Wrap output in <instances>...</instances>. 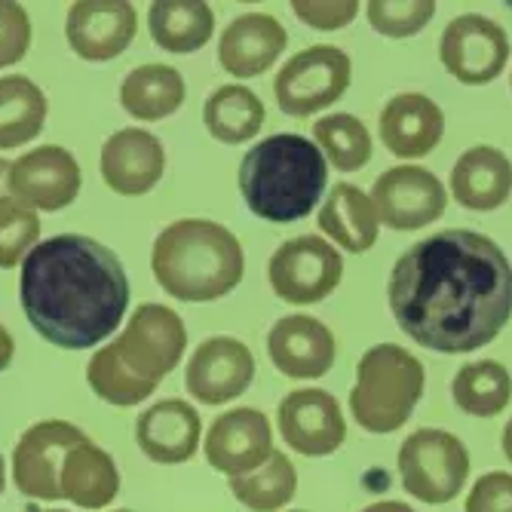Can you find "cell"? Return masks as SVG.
Returning a JSON list of instances; mask_svg holds the SVG:
<instances>
[{"label": "cell", "mask_w": 512, "mask_h": 512, "mask_svg": "<svg viewBox=\"0 0 512 512\" xmlns=\"http://www.w3.org/2000/svg\"><path fill=\"white\" fill-rule=\"evenodd\" d=\"M148 28L166 53H197L215 31V13L203 0H160L148 7Z\"/></svg>", "instance_id": "484cf974"}, {"label": "cell", "mask_w": 512, "mask_h": 512, "mask_svg": "<svg viewBox=\"0 0 512 512\" xmlns=\"http://www.w3.org/2000/svg\"><path fill=\"white\" fill-rule=\"evenodd\" d=\"M276 424L286 445L304 457H325L347 439L341 402L325 390H292L276 408Z\"/></svg>", "instance_id": "5bb4252c"}, {"label": "cell", "mask_w": 512, "mask_h": 512, "mask_svg": "<svg viewBox=\"0 0 512 512\" xmlns=\"http://www.w3.org/2000/svg\"><path fill=\"white\" fill-rule=\"evenodd\" d=\"M399 479L417 500L451 503L470 479V451L448 430H414L399 448Z\"/></svg>", "instance_id": "52a82bcc"}, {"label": "cell", "mask_w": 512, "mask_h": 512, "mask_svg": "<svg viewBox=\"0 0 512 512\" xmlns=\"http://www.w3.org/2000/svg\"><path fill=\"white\" fill-rule=\"evenodd\" d=\"M203 448L212 470L224 473L227 479L246 476L273 454L270 421L258 408H234L218 414Z\"/></svg>", "instance_id": "e0dca14e"}, {"label": "cell", "mask_w": 512, "mask_h": 512, "mask_svg": "<svg viewBox=\"0 0 512 512\" xmlns=\"http://www.w3.org/2000/svg\"><path fill=\"white\" fill-rule=\"evenodd\" d=\"M19 298L43 341L86 350L117 332L129 307V276L108 246L59 234L37 243L22 261Z\"/></svg>", "instance_id": "7a4b0ae2"}, {"label": "cell", "mask_w": 512, "mask_h": 512, "mask_svg": "<svg viewBox=\"0 0 512 512\" xmlns=\"http://www.w3.org/2000/svg\"><path fill=\"white\" fill-rule=\"evenodd\" d=\"M166 151L148 129H120L102 145V178L120 197H142L163 178Z\"/></svg>", "instance_id": "d6986e66"}, {"label": "cell", "mask_w": 512, "mask_h": 512, "mask_svg": "<svg viewBox=\"0 0 512 512\" xmlns=\"http://www.w3.org/2000/svg\"><path fill=\"white\" fill-rule=\"evenodd\" d=\"M378 221L390 230H421L445 215L448 194L442 181L424 166H393L371 188Z\"/></svg>", "instance_id": "8fae6325"}, {"label": "cell", "mask_w": 512, "mask_h": 512, "mask_svg": "<svg viewBox=\"0 0 512 512\" xmlns=\"http://www.w3.org/2000/svg\"><path fill=\"white\" fill-rule=\"evenodd\" d=\"M439 59L445 71L463 86H485L497 80L509 62V37L503 25L488 16H457L442 31Z\"/></svg>", "instance_id": "30bf717a"}, {"label": "cell", "mask_w": 512, "mask_h": 512, "mask_svg": "<svg viewBox=\"0 0 512 512\" xmlns=\"http://www.w3.org/2000/svg\"><path fill=\"white\" fill-rule=\"evenodd\" d=\"M117 512H132V509H117Z\"/></svg>", "instance_id": "f6af8a7d"}, {"label": "cell", "mask_w": 512, "mask_h": 512, "mask_svg": "<svg viewBox=\"0 0 512 512\" xmlns=\"http://www.w3.org/2000/svg\"><path fill=\"white\" fill-rule=\"evenodd\" d=\"M40 221L16 197H0V267H16L37 246Z\"/></svg>", "instance_id": "d6a6232c"}, {"label": "cell", "mask_w": 512, "mask_h": 512, "mask_svg": "<svg viewBox=\"0 0 512 512\" xmlns=\"http://www.w3.org/2000/svg\"><path fill=\"white\" fill-rule=\"evenodd\" d=\"M267 353L286 378L316 381L335 365V335L325 322L307 313H292L273 322Z\"/></svg>", "instance_id": "ac0fdd59"}, {"label": "cell", "mask_w": 512, "mask_h": 512, "mask_svg": "<svg viewBox=\"0 0 512 512\" xmlns=\"http://www.w3.org/2000/svg\"><path fill=\"white\" fill-rule=\"evenodd\" d=\"M4 488H7V460L0 457V494H4Z\"/></svg>", "instance_id": "7bdbcfd3"}, {"label": "cell", "mask_w": 512, "mask_h": 512, "mask_svg": "<svg viewBox=\"0 0 512 512\" xmlns=\"http://www.w3.org/2000/svg\"><path fill=\"white\" fill-rule=\"evenodd\" d=\"M286 43L289 34L283 22L267 13H246L224 28L218 40V62L227 74L249 80L270 71L273 62L283 56Z\"/></svg>", "instance_id": "44dd1931"}, {"label": "cell", "mask_w": 512, "mask_h": 512, "mask_svg": "<svg viewBox=\"0 0 512 512\" xmlns=\"http://www.w3.org/2000/svg\"><path fill=\"white\" fill-rule=\"evenodd\" d=\"M500 445H503V454H506V460L512 463V417H509V424H506V430H503V439H500Z\"/></svg>", "instance_id": "60d3db41"}, {"label": "cell", "mask_w": 512, "mask_h": 512, "mask_svg": "<svg viewBox=\"0 0 512 512\" xmlns=\"http://www.w3.org/2000/svg\"><path fill=\"white\" fill-rule=\"evenodd\" d=\"M135 31L138 16L126 0H77L65 22L71 50L86 62H108L123 56Z\"/></svg>", "instance_id": "2e32d148"}, {"label": "cell", "mask_w": 512, "mask_h": 512, "mask_svg": "<svg viewBox=\"0 0 512 512\" xmlns=\"http://www.w3.org/2000/svg\"><path fill=\"white\" fill-rule=\"evenodd\" d=\"M80 184L83 178L74 154L59 145H43L22 154L10 166V178H7L10 194L22 206L40 212H59L71 206L80 194Z\"/></svg>", "instance_id": "4fadbf2b"}, {"label": "cell", "mask_w": 512, "mask_h": 512, "mask_svg": "<svg viewBox=\"0 0 512 512\" xmlns=\"http://www.w3.org/2000/svg\"><path fill=\"white\" fill-rule=\"evenodd\" d=\"M329 184V160L298 132H276L240 163V194L252 215L270 224L307 218Z\"/></svg>", "instance_id": "277c9868"}, {"label": "cell", "mask_w": 512, "mask_h": 512, "mask_svg": "<svg viewBox=\"0 0 512 512\" xmlns=\"http://www.w3.org/2000/svg\"><path fill=\"white\" fill-rule=\"evenodd\" d=\"M59 491L80 509H105L120 491V473L114 457L96 442H80L65 454Z\"/></svg>", "instance_id": "d4e9b609"}, {"label": "cell", "mask_w": 512, "mask_h": 512, "mask_svg": "<svg viewBox=\"0 0 512 512\" xmlns=\"http://www.w3.org/2000/svg\"><path fill=\"white\" fill-rule=\"evenodd\" d=\"M154 279L178 301L206 304L243 283L246 255L234 230L209 218H181L160 230L151 252Z\"/></svg>", "instance_id": "3957f363"}, {"label": "cell", "mask_w": 512, "mask_h": 512, "mask_svg": "<svg viewBox=\"0 0 512 512\" xmlns=\"http://www.w3.org/2000/svg\"><path fill=\"white\" fill-rule=\"evenodd\" d=\"M451 194L470 212H494L512 194V160L491 145L463 151L451 169Z\"/></svg>", "instance_id": "603a6c76"}, {"label": "cell", "mask_w": 512, "mask_h": 512, "mask_svg": "<svg viewBox=\"0 0 512 512\" xmlns=\"http://www.w3.org/2000/svg\"><path fill=\"white\" fill-rule=\"evenodd\" d=\"M353 62L344 50L329 43L307 46L292 56L273 77L276 105L289 117H310L332 108L350 86Z\"/></svg>", "instance_id": "ba28073f"}, {"label": "cell", "mask_w": 512, "mask_h": 512, "mask_svg": "<svg viewBox=\"0 0 512 512\" xmlns=\"http://www.w3.org/2000/svg\"><path fill=\"white\" fill-rule=\"evenodd\" d=\"M509 86H512V77H509Z\"/></svg>", "instance_id": "7dc6e473"}, {"label": "cell", "mask_w": 512, "mask_h": 512, "mask_svg": "<svg viewBox=\"0 0 512 512\" xmlns=\"http://www.w3.org/2000/svg\"><path fill=\"white\" fill-rule=\"evenodd\" d=\"M463 512H512V476L509 473H485L473 485Z\"/></svg>", "instance_id": "74e56055"}, {"label": "cell", "mask_w": 512, "mask_h": 512, "mask_svg": "<svg viewBox=\"0 0 512 512\" xmlns=\"http://www.w3.org/2000/svg\"><path fill=\"white\" fill-rule=\"evenodd\" d=\"M362 512H414V509H411V506H405V503H399V500H381V503L365 506Z\"/></svg>", "instance_id": "ab89813d"}, {"label": "cell", "mask_w": 512, "mask_h": 512, "mask_svg": "<svg viewBox=\"0 0 512 512\" xmlns=\"http://www.w3.org/2000/svg\"><path fill=\"white\" fill-rule=\"evenodd\" d=\"M378 129L381 142L393 157L417 160L427 157L442 142L445 114L424 92H399L384 105Z\"/></svg>", "instance_id": "ffe728a7"}, {"label": "cell", "mask_w": 512, "mask_h": 512, "mask_svg": "<svg viewBox=\"0 0 512 512\" xmlns=\"http://www.w3.org/2000/svg\"><path fill=\"white\" fill-rule=\"evenodd\" d=\"M46 120L43 89L22 77H0V151L28 145L40 135Z\"/></svg>", "instance_id": "f1b7e54d"}, {"label": "cell", "mask_w": 512, "mask_h": 512, "mask_svg": "<svg viewBox=\"0 0 512 512\" xmlns=\"http://www.w3.org/2000/svg\"><path fill=\"white\" fill-rule=\"evenodd\" d=\"M105 347L132 381L154 393L157 384L181 362L184 347H188V329L172 307L142 304L129 316L123 335Z\"/></svg>", "instance_id": "8992f818"}, {"label": "cell", "mask_w": 512, "mask_h": 512, "mask_svg": "<svg viewBox=\"0 0 512 512\" xmlns=\"http://www.w3.org/2000/svg\"><path fill=\"white\" fill-rule=\"evenodd\" d=\"M255 381V356L237 338H209L203 341L184 371L188 393L203 405H224L249 390Z\"/></svg>", "instance_id": "9a60e30c"}, {"label": "cell", "mask_w": 512, "mask_h": 512, "mask_svg": "<svg viewBox=\"0 0 512 512\" xmlns=\"http://www.w3.org/2000/svg\"><path fill=\"white\" fill-rule=\"evenodd\" d=\"M399 329L436 353H473L512 316V264L476 230H439L405 249L387 283Z\"/></svg>", "instance_id": "6da1fadb"}, {"label": "cell", "mask_w": 512, "mask_h": 512, "mask_svg": "<svg viewBox=\"0 0 512 512\" xmlns=\"http://www.w3.org/2000/svg\"><path fill=\"white\" fill-rule=\"evenodd\" d=\"M295 488H298L295 463L283 451H276V448H273V454L261 463L258 470L230 479V491H234V497L246 509H252V512H276V509H283L295 497Z\"/></svg>", "instance_id": "4dcf8cb0"}, {"label": "cell", "mask_w": 512, "mask_h": 512, "mask_svg": "<svg viewBox=\"0 0 512 512\" xmlns=\"http://www.w3.org/2000/svg\"><path fill=\"white\" fill-rule=\"evenodd\" d=\"M46 512H62V509H46Z\"/></svg>", "instance_id": "ee69618b"}, {"label": "cell", "mask_w": 512, "mask_h": 512, "mask_svg": "<svg viewBox=\"0 0 512 512\" xmlns=\"http://www.w3.org/2000/svg\"><path fill=\"white\" fill-rule=\"evenodd\" d=\"M344 276V258L341 252L322 237H295L286 240L267 264V279L273 292L295 304H319L329 298Z\"/></svg>", "instance_id": "9c48e42d"}, {"label": "cell", "mask_w": 512, "mask_h": 512, "mask_svg": "<svg viewBox=\"0 0 512 512\" xmlns=\"http://www.w3.org/2000/svg\"><path fill=\"white\" fill-rule=\"evenodd\" d=\"M267 120L264 102L249 86H218L203 105V123L221 145H246L261 132Z\"/></svg>", "instance_id": "4316f807"}, {"label": "cell", "mask_w": 512, "mask_h": 512, "mask_svg": "<svg viewBox=\"0 0 512 512\" xmlns=\"http://www.w3.org/2000/svg\"><path fill=\"white\" fill-rule=\"evenodd\" d=\"M292 512H307V509H292Z\"/></svg>", "instance_id": "bcb514c9"}, {"label": "cell", "mask_w": 512, "mask_h": 512, "mask_svg": "<svg viewBox=\"0 0 512 512\" xmlns=\"http://www.w3.org/2000/svg\"><path fill=\"white\" fill-rule=\"evenodd\" d=\"M10 166H13V163L0 160V197H4V184H7V178H10Z\"/></svg>", "instance_id": "b9f144b4"}, {"label": "cell", "mask_w": 512, "mask_h": 512, "mask_svg": "<svg viewBox=\"0 0 512 512\" xmlns=\"http://www.w3.org/2000/svg\"><path fill=\"white\" fill-rule=\"evenodd\" d=\"M184 77L172 65H142L123 77L120 105L135 120H163L184 102Z\"/></svg>", "instance_id": "83f0119b"}, {"label": "cell", "mask_w": 512, "mask_h": 512, "mask_svg": "<svg viewBox=\"0 0 512 512\" xmlns=\"http://www.w3.org/2000/svg\"><path fill=\"white\" fill-rule=\"evenodd\" d=\"M31 46V22L22 4L0 0V68L25 59Z\"/></svg>", "instance_id": "d590c367"}, {"label": "cell", "mask_w": 512, "mask_h": 512, "mask_svg": "<svg viewBox=\"0 0 512 512\" xmlns=\"http://www.w3.org/2000/svg\"><path fill=\"white\" fill-rule=\"evenodd\" d=\"M89 436L68 421H40L28 427L13 451V482L25 497L62 500L59 473L65 454Z\"/></svg>", "instance_id": "7c38bea8"}, {"label": "cell", "mask_w": 512, "mask_h": 512, "mask_svg": "<svg viewBox=\"0 0 512 512\" xmlns=\"http://www.w3.org/2000/svg\"><path fill=\"white\" fill-rule=\"evenodd\" d=\"M368 25L384 37H411L424 31L436 16L433 0H375L365 7Z\"/></svg>", "instance_id": "e575fe53"}, {"label": "cell", "mask_w": 512, "mask_h": 512, "mask_svg": "<svg viewBox=\"0 0 512 512\" xmlns=\"http://www.w3.org/2000/svg\"><path fill=\"white\" fill-rule=\"evenodd\" d=\"M203 424L194 405L184 399H163L151 405L135 424V442L154 463H184L197 454Z\"/></svg>", "instance_id": "7402d4cb"}, {"label": "cell", "mask_w": 512, "mask_h": 512, "mask_svg": "<svg viewBox=\"0 0 512 512\" xmlns=\"http://www.w3.org/2000/svg\"><path fill=\"white\" fill-rule=\"evenodd\" d=\"M424 365L399 344H378L362 353L356 365V387L350 390V411L365 433H396L414 414L424 396Z\"/></svg>", "instance_id": "5b68a950"}, {"label": "cell", "mask_w": 512, "mask_h": 512, "mask_svg": "<svg viewBox=\"0 0 512 512\" xmlns=\"http://www.w3.org/2000/svg\"><path fill=\"white\" fill-rule=\"evenodd\" d=\"M13 353H16V341H13V335L4 329V325H0V371H7V368H10Z\"/></svg>", "instance_id": "f35d334b"}, {"label": "cell", "mask_w": 512, "mask_h": 512, "mask_svg": "<svg viewBox=\"0 0 512 512\" xmlns=\"http://www.w3.org/2000/svg\"><path fill=\"white\" fill-rule=\"evenodd\" d=\"M313 138L322 157L338 172H356L371 160V132L353 114H329L316 120Z\"/></svg>", "instance_id": "1f68e13d"}, {"label": "cell", "mask_w": 512, "mask_h": 512, "mask_svg": "<svg viewBox=\"0 0 512 512\" xmlns=\"http://www.w3.org/2000/svg\"><path fill=\"white\" fill-rule=\"evenodd\" d=\"M86 378H89L92 393H96L99 399H105V402H111V405H120V408L138 405V402H145L151 396L148 387H142V384L126 375V368L111 356L108 347H102L96 356L89 359Z\"/></svg>", "instance_id": "836d02e7"}, {"label": "cell", "mask_w": 512, "mask_h": 512, "mask_svg": "<svg viewBox=\"0 0 512 512\" xmlns=\"http://www.w3.org/2000/svg\"><path fill=\"white\" fill-rule=\"evenodd\" d=\"M295 16L316 28V31H338L344 25H350L359 13V4L356 0H298V4H292Z\"/></svg>", "instance_id": "8d00e7d4"}, {"label": "cell", "mask_w": 512, "mask_h": 512, "mask_svg": "<svg viewBox=\"0 0 512 512\" xmlns=\"http://www.w3.org/2000/svg\"><path fill=\"white\" fill-rule=\"evenodd\" d=\"M319 230L341 249L362 255L378 243V209L368 194H362L356 184H332L329 197H325L319 209Z\"/></svg>", "instance_id": "cb8c5ba5"}, {"label": "cell", "mask_w": 512, "mask_h": 512, "mask_svg": "<svg viewBox=\"0 0 512 512\" xmlns=\"http://www.w3.org/2000/svg\"><path fill=\"white\" fill-rule=\"evenodd\" d=\"M454 405L473 417H494L512 399V378L497 359H482L463 365L451 384Z\"/></svg>", "instance_id": "f546056e"}]
</instances>
